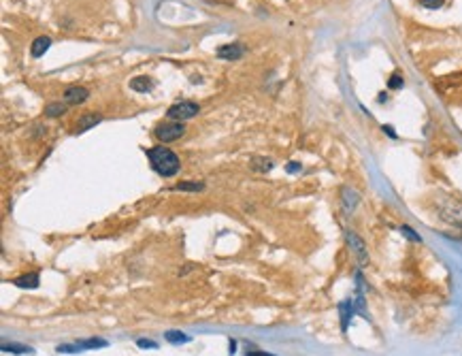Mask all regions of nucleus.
<instances>
[{
	"instance_id": "1",
	"label": "nucleus",
	"mask_w": 462,
	"mask_h": 356,
	"mask_svg": "<svg viewBox=\"0 0 462 356\" xmlns=\"http://www.w3.org/2000/svg\"><path fill=\"white\" fill-rule=\"evenodd\" d=\"M147 158L151 162V169L158 173L162 177H173L177 175V171L181 167L179 162V156L175 154L173 149L164 147V145H158V147H151L147 149Z\"/></svg>"
},
{
	"instance_id": "2",
	"label": "nucleus",
	"mask_w": 462,
	"mask_h": 356,
	"mask_svg": "<svg viewBox=\"0 0 462 356\" xmlns=\"http://www.w3.org/2000/svg\"><path fill=\"white\" fill-rule=\"evenodd\" d=\"M183 132H186V126L181 122H164V124H160L153 130V135L162 143H171V141H177L179 137H183Z\"/></svg>"
},
{
	"instance_id": "3",
	"label": "nucleus",
	"mask_w": 462,
	"mask_h": 356,
	"mask_svg": "<svg viewBox=\"0 0 462 356\" xmlns=\"http://www.w3.org/2000/svg\"><path fill=\"white\" fill-rule=\"evenodd\" d=\"M200 111V107L196 103H192V100H181V103H175L173 107H169L166 115L175 122H183V120H190L194 117Z\"/></svg>"
},
{
	"instance_id": "4",
	"label": "nucleus",
	"mask_w": 462,
	"mask_h": 356,
	"mask_svg": "<svg viewBox=\"0 0 462 356\" xmlns=\"http://www.w3.org/2000/svg\"><path fill=\"white\" fill-rule=\"evenodd\" d=\"M90 96V92L86 88H81V86H70L66 88V92H64V100H66V105H79V103H86Z\"/></svg>"
},
{
	"instance_id": "5",
	"label": "nucleus",
	"mask_w": 462,
	"mask_h": 356,
	"mask_svg": "<svg viewBox=\"0 0 462 356\" xmlns=\"http://www.w3.org/2000/svg\"><path fill=\"white\" fill-rule=\"evenodd\" d=\"M345 237H347V243H350L352 252L356 254V258L360 260V262H366V250H364V241H362L360 237H358L356 232H352V230H347V232H345Z\"/></svg>"
},
{
	"instance_id": "6",
	"label": "nucleus",
	"mask_w": 462,
	"mask_h": 356,
	"mask_svg": "<svg viewBox=\"0 0 462 356\" xmlns=\"http://www.w3.org/2000/svg\"><path fill=\"white\" fill-rule=\"evenodd\" d=\"M245 54V47L239 43H230V45H222L218 49V58L222 60H239Z\"/></svg>"
},
{
	"instance_id": "7",
	"label": "nucleus",
	"mask_w": 462,
	"mask_h": 356,
	"mask_svg": "<svg viewBox=\"0 0 462 356\" xmlns=\"http://www.w3.org/2000/svg\"><path fill=\"white\" fill-rule=\"evenodd\" d=\"M354 311H356L354 301L339 303V313H341V327H343V331H347V322H350V318L354 316Z\"/></svg>"
},
{
	"instance_id": "8",
	"label": "nucleus",
	"mask_w": 462,
	"mask_h": 356,
	"mask_svg": "<svg viewBox=\"0 0 462 356\" xmlns=\"http://www.w3.org/2000/svg\"><path fill=\"white\" fill-rule=\"evenodd\" d=\"M49 45H51V38L49 36H38L34 43H32V47H30V54H32V58H40L49 49Z\"/></svg>"
},
{
	"instance_id": "9",
	"label": "nucleus",
	"mask_w": 462,
	"mask_h": 356,
	"mask_svg": "<svg viewBox=\"0 0 462 356\" xmlns=\"http://www.w3.org/2000/svg\"><path fill=\"white\" fill-rule=\"evenodd\" d=\"M38 273H28V275H22V278H17L13 280V284L17 288H38Z\"/></svg>"
},
{
	"instance_id": "10",
	"label": "nucleus",
	"mask_w": 462,
	"mask_h": 356,
	"mask_svg": "<svg viewBox=\"0 0 462 356\" xmlns=\"http://www.w3.org/2000/svg\"><path fill=\"white\" fill-rule=\"evenodd\" d=\"M130 88L135 90V92H149L153 88V81L149 77H135L130 81Z\"/></svg>"
},
{
	"instance_id": "11",
	"label": "nucleus",
	"mask_w": 462,
	"mask_h": 356,
	"mask_svg": "<svg viewBox=\"0 0 462 356\" xmlns=\"http://www.w3.org/2000/svg\"><path fill=\"white\" fill-rule=\"evenodd\" d=\"M100 120H102V117H100V115H96V113H90V115L79 117V122H77V130H79V132H83V130H88V128H92V126H96Z\"/></svg>"
},
{
	"instance_id": "12",
	"label": "nucleus",
	"mask_w": 462,
	"mask_h": 356,
	"mask_svg": "<svg viewBox=\"0 0 462 356\" xmlns=\"http://www.w3.org/2000/svg\"><path fill=\"white\" fill-rule=\"evenodd\" d=\"M64 113H66V105H62V103H49L45 107V115H49V117H60Z\"/></svg>"
},
{
	"instance_id": "13",
	"label": "nucleus",
	"mask_w": 462,
	"mask_h": 356,
	"mask_svg": "<svg viewBox=\"0 0 462 356\" xmlns=\"http://www.w3.org/2000/svg\"><path fill=\"white\" fill-rule=\"evenodd\" d=\"M164 337H166V341H171V343H188L190 341V337L188 335H181L179 331H169L166 335H164Z\"/></svg>"
},
{
	"instance_id": "14",
	"label": "nucleus",
	"mask_w": 462,
	"mask_h": 356,
	"mask_svg": "<svg viewBox=\"0 0 462 356\" xmlns=\"http://www.w3.org/2000/svg\"><path fill=\"white\" fill-rule=\"evenodd\" d=\"M251 169H256V171H271L273 162L269 158H254L251 160Z\"/></svg>"
},
{
	"instance_id": "15",
	"label": "nucleus",
	"mask_w": 462,
	"mask_h": 356,
	"mask_svg": "<svg viewBox=\"0 0 462 356\" xmlns=\"http://www.w3.org/2000/svg\"><path fill=\"white\" fill-rule=\"evenodd\" d=\"M173 190H175V192H186V190L198 192V190H202V184H190V181H183V184H177V186H173Z\"/></svg>"
},
{
	"instance_id": "16",
	"label": "nucleus",
	"mask_w": 462,
	"mask_h": 356,
	"mask_svg": "<svg viewBox=\"0 0 462 356\" xmlns=\"http://www.w3.org/2000/svg\"><path fill=\"white\" fill-rule=\"evenodd\" d=\"M5 352H13V354H26V352H32V348H26V345H17V343H5L3 345Z\"/></svg>"
},
{
	"instance_id": "17",
	"label": "nucleus",
	"mask_w": 462,
	"mask_h": 356,
	"mask_svg": "<svg viewBox=\"0 0 462 356\" xmlns=\"http://www.w3.org/2000/svg\"><path fill=\"white\" fill-rule=\"evenodd\" d=\"M443 3H445V0H419V7L435 11V9H441V7H443Z\"/></svg>"
},
{
	"instance_id": "18",
	"label": "nucleus",
	"mask_w": 462,
	"mask_h": 356,
	"mask_svg": "<svg viewBox=\"0 0 462 356\" xmlns=\"http://www.w3.org/2000/svg\"><path fill=\"white\" fill-rule=\"evenodd\" d=\"M400 232H403V235H405L407 239L415 241V243H419V241H422V237H419L417 232H413V228H411V226H400Z\"/></svg>"
},
{
	"instance_id": "19",
	"label": "nucleus",
	"mask_w": 462,
	"mask_h": 356,
	"mask_svg": "<svg viewBox=\"0 0 462 356\" xmlns=\"http://www.w3.org/2000/svg\"><path fill=\"white\" fill-rule=\"evenodd\" d=\"M343 194H345V196H343V201L347 203V207H354L356 203H358V194H356V192H352V190H347V188H345V190H343Z\"/></svg>"
},
{
	"instance_id": "20",
	"label": "nucleus",
	"mask_w": 462,
	"mask_h": 356,
	"mask_svg": "<svg viewBox=\"0 0 462 356\" xmlns=\"http://www.w3.org/2000/svg\"><path fill=\"white\" fill-rule=\"evenodd\" d=\"M388 88H390V90H398V88H403V77H400L398 73H394L392 77H390V81H388Z\"/></svg>"
},
{
	"instance_id": "21",
	"label": "nucleus",
	"mask_w": 462,
	"mask_h": 356,
	"mask_svg": "<svg viewBox=\"0 0 462 356\" xmlns=\"http://www.w3.org/2000/svg\"><path fill=\"white\" fill-rule=\"evenodd\" d=\"M137 345H139V348H158V343L151 341V339H139Z\"/></svg>"
},
{
	"instance_id": "22",
	"label": "nucleus",
	"mask_w": 462,
	"mask_h": 356,
	"mask_svg": "<svg viewBox=\"0 0 462 356\" xmlns=\"http://www.w3.org/2000/svg\"><path fill=\"white\" fill-rule=\"evenodd\" d=\"M287 171H290V173L301 171V162H292V165H287Z\"/></svg>"
},
{
	"instance_id": "23",
	"label": "nucleus",
	"mask_w": 462,
	"mask_h": 356,
	"mask_svg": "<svg viewBox=\"0 0 462 356\" xmlns=\"http://www.w3.org/2000/svg\"><path fill=\"white\" fill-rule=\"evenodd\" d=\"M247 356H273L269 352H258V350H254V352H247Z\"/></svg>"
},
{
	"instance_id": "24",
	"label": "nucleus",
	"mask_w": 462,
	"mask_h": 356,
	"mask_svg": "<svg viewBox=\"0 0 462 356\" xmlns=\"http://www.w3.org/2000/svg\"><path fill=\"white\" fill-rule=\"evenodd\" d=\"M384 132H388L390 137H396V132L392 130V126H384Z\"/></svg>"
},
{
	"instance_id": "25",
	"label": "nucleus",
	"mask_w": 462,
	"mask_h": 356,
	"mask_svg": "<svg viewBox=\"0 0 462 356\" xmlns=\"http://www.w3.org/2000/svg\"><path fill=\"white\" fill-rule=\"evenodd\" d=\"M234 348H237V343H234V341L230 339V354H234Z\"/></svg>"
}]
</instances>
